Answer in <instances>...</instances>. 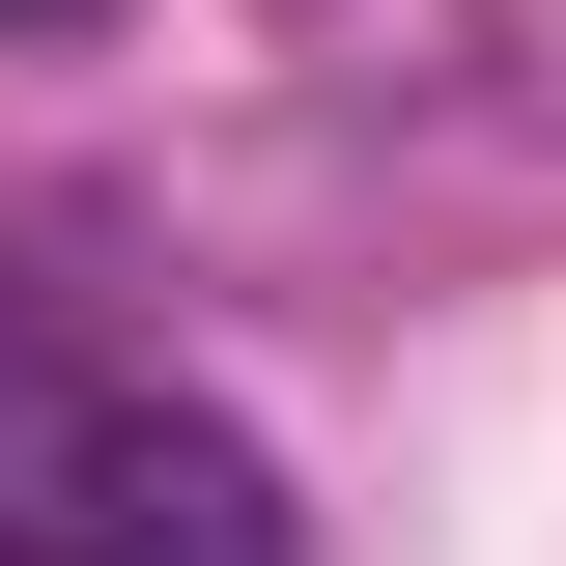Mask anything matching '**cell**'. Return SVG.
Masks as SVG:
<instances>
[{
    "label": "cell",
    "instance_id": "obj_1",
    "mask_svg": "<svg viewBox=\"0 0 566 566\" xmlns=\"http://www.w3.org/2000/svg\"><path fill=\"white\" fill-rule=\"evenodd\" d=\"M0 566H312V538H283L255 424L114 397V368H0Z\"/></svg>",
    "mask_w": 566,
    "mask_h": 566
},
{
    "label": "cell",
    "instance_id": "obj_2",
    "mask_svg": "<svg viewBox=\"0 0 566 566\" xmlns=\"http://www.w3.org/2000/svg\"><path fill=\"white\" fill-rule=\"evenodd\" d=\"M29 29H85V0H29Z\"/></svg>",
    "mask_w": 566,
    "mask_h": 566
}]
</instances>
